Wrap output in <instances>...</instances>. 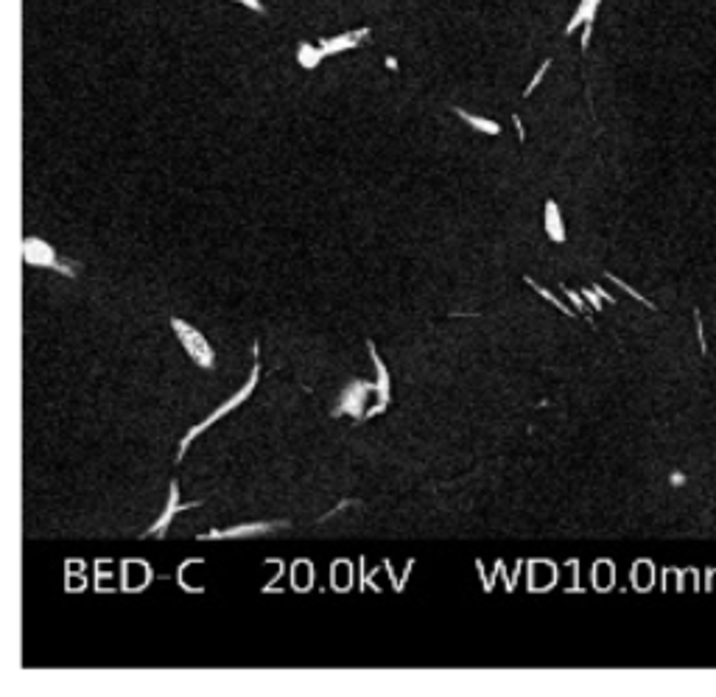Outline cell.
<instances>
[{"instance_id":"d6986e66","label":"cell","mask_w":716,"mask_h":697,"mask_svg":"<svg viewBox=\"0 0 716 697\" xmlns=\"http://www.w3.org/2000/svg\"><path fill=\"white\" fill-rule=\"evenodd\" d=\"M512 121H515V129H518V135H520V140H523V138H526V132H523V124H520V118L515 115Z\"/></svg>"},{"instance_id":"7c38bea8","label":"cell","mask_w":716,"mask_h":697,"mask_svg":"<svg viewBox=\"0 0 716 697\" xmlns=\"http://www.w3.org/2000/svg\"><path fill=\"white\" fill-rule=\"evenodd\" d=\"M457 115H459L468 126H473V129L484 132V135H498V132H501V126H498L495 121H489V118H481V115H473V112H465V109H459V107H457Z\"/></svg>"},{"instance_id":"9c48e42d","label":"cell","mask_w":716,"mask_h":697,"mask_svg":"<svg viewBox=\"0 0 716 697\" xmlns=\"http://www.w3.org/2000/svg\"><path fill=\"white\" fill-rule=\"evenodd\" d=\"M599 6H602V0H579V6H576V11L571 14V22L565 25V34H574L579 25H593V20H596V11H599Z\"/></svg>"},{"instance_id":"3957f363","label":"cell","mask_w":716,"mask_h":697,"mask_svg":"<svg viewBox=\"0 0 716 697\" xmlns=\"http://www.w3.org/2000/svg\"><path fill=\"white\" fill-rule=\"evenodd\" d=\"M22 260H25V263H31V266L56 269V272H62V274L73 277V266H70V263H62V260H59V255H56V249H53L48 241L36 238V235L22 238Z\"/></svg>"},{"instance_id":"ba28073f","label":"cell","mask_w":716,"mask_h":697,"mask_svg":"<svg viewBox=\"0 0 716 697\" xmlns=\"http://www.w3.org/2000/svg\"><path fill=\"white\" fill-rule=\"evenodd\" d=\"M367 345H370V356H372V364H375V373H378V381H375V387H378V404H389V395H392L389 370H386V364L381 361V356H378V347H375L372 342H367Z\"/></svg>"},{"instance_id":"9a60e30c","label":"cell","mask_w":716,"mask_h":697,"mask_svg":"<svg viewBox=\"0 0 716 697\" xmlns=\"http://www.w3.org/2000/svg\"><path fill=\"white\" fill-rule=\"evenodd\" d=\"M548 65H551V59H546V62H543V65H540V70H537V73H534V76H532V81H529V87H526V95H532V90H534V87H537V84H540V81H543V76H546V70H548Z\"/></svg>"},{"instance_id":"30bf717a","label":"cell","mask_w":716,"mask_h":697,"mask_svg":"<svg viewBox=\"0 0 716 697\" xmlns=\"http://www.w3.org/2000/svg\"><path fill=\"white\" fill-rule=\"evenodd\" d=\"M546 232H548V238L557 241V244L565 241V225H562V216H560V208H557L554 199L546 202Z\"/></svg>"},{"instance_id":"ac0fdd59","label":"cell","mask_w":716,"mask_h":697,"mask_svg":"<svg viewBox=\"0 0 716 697\" xmlns=\"http://www.w3.org/2000/svg\"><path fill=\"white\" fill-rule=\"evenodd\" d=\"M565 294H568V300H574V305H576V311H585V303H582V297L576 294V291H571V288H565Z\"/></svg>"},{"instance_id":"8992f818","label":"cell","mask_w":716,"mask_h":697,"mask_svg":"<svg viewBox=\"0 0 716 697\" xmlns=\"http://www.w3.org/2000/svg\"><path fill=\"white\" fill-rule=\"evenodd\" d=\"M367 36H370V28H356V31H344V34H339V36H325V39H319V48H322V53H325V59H327V56H333V53L358 48Z\"/></svg>"},{"instance_id":"7a4b0ae2","label":"cell","mask_w":716,"mask_h":697,"mask_svg":"<svg viewBox=\"0 0 716 697\" xmlns=\"http://www.w3.org/2000/svg\"><path fill=\"white\" fill-rule=\"evenodd\" d=\"M171 328H174V333H177L180 345L185 347V353H188V356H191L199 367L213 370V364H216V353H213L210 342L205 339V333H202L199 328L188 325V322H185V319H180V317H174V319H171Z\"/></svg>"},{"instance_id":"4fadbf2b","label":"cell","mask_w":716,"mask_h":697,"mask_svg":"<svg viewBox=\"0 0 716 697\" xmlns=\"http://www.w3.org/2000/svg\"><path fill=\"white\" fill-rule=\"evenodd\" d=\"M526 283H529V286H532V288H534V291H537V294H540V297H546V300H548V303H551V305H554V308H560V311H562V314H568V317H571V314H574V311H571V308H568V305H565V303H562V300H557V297H554V294H551V291H546V288H543V286H537V283H534V280H532V277H526Z\"/></svg>"},{"instance_id":"44dd1931","label":"cell","mask_w":716,"mask_h":697,"mask_svg":"<svg viewBox=\"0 0 716 697\" xmlns=\"http://www.w3.org/2000/svg\"><path fill=\"white\" fill-rule=\"evenodd\" d=\"M683 482H686V476H683V473H672V484H675V487H680Z\"/></svg>"},{"instance_id":"52a82bcc","label":"cell","mask_w":716,"mask_h":697,"mask_svg":"<svg viewBox=\"0 0 716 697\" xmlns=\"http://www.w3.org/2000/svg\"><path fill=\"white\" fill-rule=\"evenodd\" d=\"M271 529H274V524L257 521V524H241V526H230V529H210V532H205L202 538H205V540H219V538H252V535H266V532H271Z\"/></svg>"},{"instance_id":"6da1fadb","label":"cell","mask_w":716,"mask_h":697,"mask_svg":"<svg viewBox=\"0 0 716 697\" xmlns=\"http://www.w3.org/2000/svg\"><path fill=\"white\" fill-rule=\"evenodd\" d=\"M257 353H260V347L255 345V347H252V356H255V367H252V376H249V381H246V384L241 387L238 392H236V395H233V398H230L227 404H222V406H219L216 412H210V415H208V418H205V420H202L199 426H194V429H191V432H188V434L182 437L177 460H182V457H185L188 446H191V443H194V440H196V437H199V434H202V432H205L208 426H213V423H216L219 418H224V415H227L230 409H236V406H241V404H243V401H246V398H249V395L255 392V387H257V378H260V364H257Z\"/></svg>"},{"instance_id":"5b68a950","label":"cell","mask_w":716,"mask_h":697,"mask_svg":"<svg viewBox=\"0 0 716 697\" xmlns=\"http://www.w3.org/2000/svg\"><path fill=\"white\" fill-rule=\"evenodd\" d=\"M194 507H199V501H188V504H180V484L177 482H171V498H168V507L163 510V515L146 529V535L151 538V535H157V538H163L166 532H168V526H171V521L182 512V510H194Z\"/></svg>"},{"instance_id":"5bb4252c","label":"cell","mask_w":716,"mask_h":697,"mask_svg":"<svg viewBox=\"0 0 716 697\" xmlns=\"http://www.w3.org/2000/svg\"><path fill=\"white\" fill-rule=\"evenodd\" d=\"M607 277H610V280H613V283H619V286H621V288H624V291H627V294H633V297H635V300H641V303H644V305H649V308H655V303H649V300H647V297H641V294H638V291H635V288H633V286H630V283H624V280H621V277H613V274H607Z\"/></svg>"},{"instance_id":"ffe728a7","label":"cell","mask_w":716,"mask_h":697,"mask_svg":"<svg viewBox=\"0 0 716 697\" xmlns=\"http://www.w3.org/2000/svg\"><path fill=\"white\" fill-rule=\"evenodd\" d=\"M593 288L599 291V297H602V300H607V303H616V300H613V297H610V294H607V291H604L602 286H593Z\"/></svg>"},{"instance_id":"8fae6325","label":"cell","mask_w":716,"mask_h":697,"mask_svg":"<svg viewBox=\"0 0 716 697\" xmlns=\"http://www.w3.org/2000/svg\"><path fill=\"white\" fill-rule=\"evenodd\" d=\"M322 59H325V53H322L319 42H316V45H313V42H299V48H297V62H299L305 70L319 67Z\"/></svg>"},{"instance_id":"277c9868","label":"cell","mask_w":716,"mask_h":697,"mask_svg":"<svg viewBox=\"0 0 716 697\" xmlns=\"http://www.w3.org/2000/svg\"><path fill=\"white\" fill-rule=\"evenodd\" d=\"M370 392H375V395H378V387H375V384H367V381H353V384L344 390V395H342L339 406L333 409V418H342V415L364 418L361 412L367 409V398H370Z\"/></svg>"},{"instance_id":"e0dca14e","label":"cell","mask_w":716,"mask_h":697,"mask_svg":"<svg viewBox=\"0 0 716 697\" xmlns=\"http://www.w3.org/2000/svg\"><path fill=\"white\" fill-rule=\"evenodd\" d=\"M233 3L246 6V8H252V11H263V3H260V0H233Z\"/></svg>"},{"instance_id":"2e32d148","label":"cell","mask_w":716,"mask_h":697,"mask_svg":"<svg viewBox=\"0 0 716 697\" xmlns=\"http://www.w3.org/2000/svg\"><path fill=\"white\" fill-rule=\"evenodd\" d=\"M582 297H585V300H590V305H593L596 311H602V297H599V291H596V288H585V291H582Z\"/></svg>"}]
</instances>
